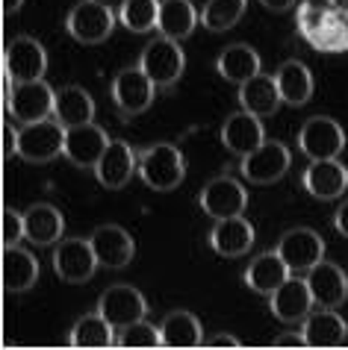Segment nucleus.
I'll use <instances>...</instances> for the list:
<instances>
[{"label": "nucleus", "instance_id": "nucleus-1", "mask_svg": "<svg viewBox=\"0 0 348 350\" xmlns=\"http://www.w3.org/2000/svg\"><path fill=\"white\" fill-rule=\"evenodd\" d=\"M183 177H186V159H183L180 148L169 142L148 144L139 150V180L153 191H171L177 189Z\"/></svg>", "mask_w": 348, "mask_h": 350}, {"label": "nucleus", "instance_id": "nucleus-2", "mask_svg": "<svg viewBox=\"0 0 348 350\" xmlns=\"http://www.w3.org/2000/svg\"><path fill=\"white\" fill-rule=\"evenodd\" d=\"M15 153L24 162L45 165L65 153V127L56 118H45L36 124H24L15 133Z\"/></svg>", "mask_w": 348, "mask_h": 350}, {"label": "nucleus", "instance_id": "nucleus-3", "mask_svg": "<svg viewBox=\"0 0 348 350\" xmlns=\"http://www.w3.org/2000/svg\"><path fill=\"white\" fill-rule=\"evenodd\" d=\"M53 103H56V89H51L45 80H30V83H15L6 92V112L9 118L18 124H36L45 118H53Z\"/></svg>", "mask_w": 348, "mask_h": 350}, {"label": "nucleus", "instance_id": "nucleus-4", "mask_svg": "<svg viewBox=\"0 0 348 350\" xmlns=\"http://www.w3.org/2000/svg\"><path fill=\"white\" fill-rule=\"evenodd\" d=\"M47 71V51L30 36H15L3 51V77H6V92L12 83H30L45 80Z\"/></svg>", "mask_w": 348, "mask_h": 350}, {"label": "nucleus", "instance_id": "nucleus-5", "mask_svg": "<svg viewBox=\"0 0 348 350\" xmlns=\"http://www.w3.org/2000/svg\"><path fill=\"white\" fill-rule=\"evenodd\" d=\"M115 18L119 12L98 0H80L65 18V30L80 44H103L115 30Z\"/></svg>", "mask_w": 348, "mask_h": 350}, {"label": "nucleus", "instance_id": "nucleus-6", "mask_svg": "<svg viewBox=\"0 0 348 350\" xmlns=\"http://www.w3.org/2000/svg\"><path fill=\"white\" fill-rule=\"evenodd\" d=\"M139 68L153 80L157 89H169L183 77V68H186V53H183L180 42L174 38H153L148 42V47L139 56Z\"/></svg>", "mask_w": 348, "mask_h": 350}, {"label": "nucleus", "instance_id": "nucleus-7", "mask_svg": "<svg viewBox=\"0 0 348 350\" xmlns=\"http://www.w3.org/2000/svg\"><path fill=\"white\" fill-rule=\"evenodd\" d=\"M98 256H95V247L89 239H62L56 241V250H53V271L62 283H71V286H80V283H89L98 271Z\"/></svg>", "mask_w": 348, "mask_h": 350}, {"label": "nucleus", "instance_id": "nucleus-8", "mask_svg": "<svg viewBox=\"0 0 348 350\" xmlns=\"http://www.w3.org/2000/svg\"><path fill=\"white\" fill-rule=\"evenodd\" d=\"M298 150L307 159H336L345 150V130L327 115H313L298 130Z\"/></svg>", "mask_w": 348, "mask_h": 350}, {"label": "nucleus", "instance_id": "nucleus-9", "mask_svg": "<svg viewBox=\"0 0 348 350\" xmlns=\"http://www.w3.org/2000/svg\"><path fill=\"white\" fill-rule=\"evenodd\" d=\"M275 250L293 274H307L325 259V239L310 227H293L280 236Z\"/></svg>", "mask_w": 348, "mask_h": 350}, {"label": "nucleus", "instance_id": "nucleus-10", "mask_svg": "<svg viewBox=\"0 0 348 350\" xmlns=\"http://www.w3.org/2000/svg\"><path fill=\"white\" fill-rule=\"evenodd\" d=\"M153 94H157V85H153V80L139 65L121 68L112 80V100L121 109L124 118L148 112L151 103H153Z\"/></svg>", "mask_w": 348, "mask_h": 350}, {"label": "nucleus", "instance_id": "nucleus-11", "mask_svg": "<svg viewBox=\"0 0 348 350\" xmlns=\"http://www.w3.org/2000/svg\"><path fill=\"white\" fill-rule=\"evenodd\" d=\"M289 165H293V157H289L286 144L266 139L257 150H251L248 157H243L239 171H243V177L248 183H254V186H272V183H277L289 171Z\"/></svg>", "mask_w": 348, "mask_h": 350}, {"label": "nucleus", "instance_id": "nucleus-12", "mask_svg": "<svg viewBox=\"0 0 348 350\" xmlns=\"http://www.w3.org/2000/svg\"><path fill=\"white\" fill-rule=\"evenodd\" d=\"M198 200H201L204 215H210L212 221H221V218L243 215L245 206H248V191H245L243 183L234 180V177H216L201 189Z\"/></svg>", "mask_w": 348, "mask_h": 350}, {"label": "nucleus", "instance_id": "nucleus-13", "mask_svg": "<svg viewBox=\"0 0 348 350\" xmlns=\"http://www.w3.org/2000/svg\"><path fill=\"white\" fill-rule=\"evenodd\" d=\"M110 148V135L103 127H98L95 121L80 124V127H69L65 130V153L74 168H92L101 162V157Z\"/></svg>", "mask_w": 348, "mask_h": 350}, {"label": "nucleus", "instance_id": "nucleus-14", "mask_svg": "<svg viewBox=\"0 0 348 350\" xmlns=\"http://www.w3.org/2000/svg\"><path fill=\"white\" fill-rule=\"evenodd\" d=\"M133 174H139V153H133L124 139H112L101 162L95 165V177L103 189L119 191L133 180Z\"/></svg>", "mask_w": 348, "mask_h": 350}, {"label": "nucleus", "instance_id": "nucleus-15", "mask_svg": "<svg viewBox=\"0 0 348 350\" xmlns=\"http://www.w3.org/2000/svg\"><path fill=\"white\" fill-rule=\"evenodd\" d=\"M98 312L110 321L112 327H127L133 321H142L148 315V300L142 297L139 288L127 283L110 286L98 300Z\"/></svg>", "mask_w": 348, "mask_h": 350}, {"label": "nucleus", "instance_id": "nucleus-16", "mask_svg": "<svg viewBox=\"0 0 348 350\" xmlns=\"http://www.w3.org/2000/svg\"><path fill=\"white\" fill-rule=\"evenodd\" d=\"M92 247H95V256L103 268H112V271H121L127 268L133 256H136V241L124 227L119 224H103L89 236Z\"/></svg>", "mask_w": 348, "mask_h": 350}, {"label": "nucleus", "instance_id": "nucleus-17", "mask_svg": "<svg viewBox=\"0 0 348 350\" xmlns=\"http://www.w3.org/2000/svg\"><path fill=\"white\" fill-rule=\"evenodd\" d=\"M269 306H272V315L284 324H295V321H304L313 312L316 300L313 291L307 286V277H289L284 286H280L275 295H269Z\"/></svg>", "mask_w": 348, "mask_h": 350}, {"label": "nucleus", "instance_id": "nucleus-18", "mask_svg": "<svg viewBox=\"0 0 348 350\" xmlns=\"http://www.w3.org/2000/svg\"><path fill=\"white\" fill-rule=\"evenodd\" d=\"M301 183L316 200H336L348 189V168L340 159H310Z\"/></svg>", "mask_w": 348, "mask_h": 350}, {"label": "nucleus", "instance_id": "nucleus-19", "mask_svg": "<svg viewBox=\"0 0 348 350\" xmlns=\"http://www.w3.org/2000/svg\"><path fill=\"white\" fill-rule=\"evenodd\" d=\"M254 239H257L254 224L243 215H234V218L216 221V227L210 232V247L225 259H236V256H245L254 247Z\"/></svg>", "mask_w": 348, "mask_h": 350}, {"label": "nucleus", "instance_id": "nucleus-20", "mask_svg": "<svg viewBox=\"0 0 348 350\" xmlns=\"http://www.w3.org/2000/svg\"><path fill=\"white\" fill-rule=\"evenodd\" d=\"M266 142V130L260 124V115L239 109L221 124V144L234 153V157H248Z\"/></svg>", "mask_w": 348, "mask_h": 350}, {"label": "nucleus", "instance_id": "nucleus-21", "mask_svg": "<svg viewBox=\"0 0 348 350\" xmlns=\"http://www.w3.org/2000/svg\"><path fill=\"white\" fill-rule=\"evenodd\" d=\"M307 286L313 291V300L316 306L322 309H336L345 304L348 297V277L340 265H334V262H319L316 268L307 271Z\"/></svg>", "mask_w": 348, "mask_h": 350}, {"label": "nucleus", "instance_id": "nucleus-22", "mask_svg": "<svg viewBox=\"0 0 348 350\" xmlns=\"http://www.w3.org/2000/svg\"><path fill=\"white\" fill-rule=\"evenodd\" d=\"M301 333L307 338V347H340L348 338V324L336 309H313L304 318Z\"/></svg>", "mask_w": 348, "mask_h": 350}, {"label": "nucleus", "instance_id": "nucleus-23", "mask_svg": "<svg viewBox=\"0 0 348 350\" xmlns=\"http://www.w3.org/2000/svg\"><path fill=\"white\" fill-rule=\"evenodd\" d=\"M24 227H27V241L36 247H51L62 241L65 232V218L53 203H33L24 212Z\"/></svg>", "mask_w": 348, "mask_h": 350}, {"label": "nucleus", "instance_id": "nucleus-24", "mask_svg": "<svg viewBox=\"0 0 348 350\" xmlns=\"http://www.w3.org/2000/svg\"><path fill=\"white\" fill-rule=\"evenodd\" d=\"M293 277V271L286 268V262L280 259L277 250H269V254H260L257 259H251V265L245 268V286L257 295H275V291Z\"/></svg>", "mask_w": 348, "mask_h": 350}, {"label": "nucleus", "instance_id": "nucleus-25", "mask_svg": "<svg viewBox=\"0 0 348 350\" xmlns=\"http://www.w3.org/2000/svg\"><path fill=\"white\" fill-rule=\"evenodd\" d=\"M280 103H284V97H280L275 77H269L263 71H260L257 77H251L248 83L239 85V106H243L245 112H254V115H260V118H269V115H275L280 109Z\"/></svg>", "mask_w": 348, "mask_h": 350}, {"label": "nucleus", "instance_id": "nucleus-26", "mask_svg": "<svg viewBox=\"0 0 348 350\" xmlns=\"http://www.w3.org/2000/svg\"><path fill=\"white\" fill-rule=\"evenodd\" d=\"M260 68H263V62H260V53L251 44H227L216 59L219 77L234 85L248 83L251 77L260 74Z\"/></svg>", "mask_w": 348, "mask_h": 350}, {"label": "nucleus", "instance_id": "nucleus-27", "mask_svg": "<svg viewBox=\"0 0 348 350\" xmlns=\"http://www.w3.org/2000/svg\"><path fill=\"white\" fill-rule=\"evenodd\" d=\"M38 280V259L24 247H3V288L9 295H24Z\"/></svg>", "mask_w": 348, "mask_h": 350}, {"label": "nucleus", "instance_id": "nucleus-28", "mask_svg": "<svg viewBox=\"0 0 348 350\" xmlns=\"http://www.w3.org/2000/svg\"><path fill=\"white\" fill-rule=\"evenodd\" d=\"M53 118L60 121L65 130L95 121V100H92V94L86 89H80V85H62V89H56Z\"/></svg>", "mask_w": 348, "mask_h": 350}, {"label": "nucleus", "instance_id": "nucleus-29", "mask_svg": "<svg viewBox=\"0 0 348 350\" xmlns=\"http://www.w3.org/2000/svg\"><path fill=\"white\" fill-rule=\"evenodd\" d=\"M198 24H201V12L189 0H160V21H157L160 36L183 42V38L195 33Z\"/></svg>", "mask_w": 348, "mask_h": 350}, {"label": "nucleus", "instance_id": "nucleus-30", "mask_svg": "<svg viewBox=\"0 0 348 350\" xmlns=\"http://www.w3.org/2000/svg\"><path fill=\"white\" fill-rule=\"evenodd\" d=\"M275 83L286 106H304L313 97V74L298 59H286L275 71Z\"/></svg>", "mask_w": 348, "mask_h": 350}, {"label": "nucleus", "instance_id": "nucleus-31", "mask_svg": "<svg viewBox=\"0 0 348 350\" xmlns=\"http://www.w3.org/2000/svg\"><path fill=\"white\" fill-rule=\"evenodd\" d=\"M160 336H162V347H201L204 345L201 321L192 312H186V309H174V312L162 318Z\"/></svg>", "mask_w": 348, "mask_h": 350}, {"label": "nucleus", "instance_id": "nucleus-32", "mask_svg": "<svg viewBox=\"0 0 348 350\" xmlns=\"http://www.w3.org/2000/svg\"><path fill=\"white\" fill-rule=\"evenodd\" d=\"M119 327H112L101 312H89L77 318L69 333V347H115Z\"/></svg>", "mask_w": 348, "mask_h": 350}, {"label": "nucleus", "instance_id": "nucleus-33", "mask_svg": "<svg viewBox=\"0 0 348 350\" xmlns=\"http://www.w3.org/2000/svg\"><path fill=\"white\" fill-rule=\"evenodd\" d=\"M245 9H248V0H204L201 24L210 33H227L230 27L239 24Z\"/></svg>", "mask_w": 348, "mask_h": 350}, {"label": "nucleus", "instance_id": "nucleus-34", "mask_svg": "<svg viewBox=\"0 0 348 350\" xmlns=\"http://www.w3.org/2000/svg\"><path fill=\"white\" fill-rule=\"evenodd\" d=\"M119 21L130 33H151L160 21V0H124L119 9Z\"/></svg>", "mask_w": 348, "mask_h": 350}, {"label": "nucleus", "instance_id": "nucleus-35", "mask_svg": "<svg viewBox=\"0 0 348 350\" xmlns=\"http://www.w3.org/2000/svg\"><path fill=\"white\" fill-rule=\"evenodd\" d=\"M307 42H310L313 51H322V53H343V51H348V33H345V27L340 24V18L336 15H327V21L319 27Z\"/></svg>", "mask_w": 348, "mask_h": 350}, {"label": "nucleus", "instance_id": "nucleus-36", "mask_svg": "<svg viewBox=\"0 0 348 350\" xmlns=\"http://www.w3.org/2000/svg\"><path fill=\"white\" fill-rule=\"evenodd\" d=\"M115 347H162L160 327L148 324V321H133L127 327H119L115 336Z\"/></svg>", "mask_w": 348, "mask_h": 350}, {"label": "nucleus", "instance_id": "nucleus-37", "mask_svg": "<svg viewBox=\"0 0 348 350\" xmlns=\"http://www.w3.org/2000/svg\"><path fill=\"white\" fill-rule=\"evenodd\" d=\"M327 15H331V6H327V0H304L301 6H298V30H301L304 38H310L319 27L327 21Z\"/></svg>", "mask_w": 348, "mask_h": 350}, {"label": "nucleus", "instance_id": "nucleus-38", "mask_svg": "<svg viewBox=\"0 0 348 350\" xmlns=\"http://www.w3.org/2000/svg\"><path fill=\"white\" fill-rule=\"evenodd\" d=\"M21 239H27V227H24V215L15 212L12 206L3 209V247H15Z\"/></svg>", "mask_w": 348, "mask_h": 350}, {"label": "nucleus", "instance_id": "nucleus-39", "mask_svg": "<svg viewBox=\"0 0 348 350\" xmlns=\"http://www.w3.org/2000/svg\"><path fill=\"white\" fill-rule=\"evenodd\" d=\"M275 347H307V338H304V333L301 329H293V333H280V336H275V342H272Z\"/></svg>", "mask_w": 348, "mask_h": 350}, {"label": "nucleus", "instance_id": "nucleus-40", "mask_svg": "<svg viewBox=\"0 0 348 350\" xmlns=\"http://www.w3.org/2000/svg\"><path fill=\"white\" fill-rule=\"evenodd\" d=\"M204 347H243V345H239V338L230 336V333H216V336L204 338Z\"/></svg>", "mask_w": 348, "mask_h": 350}, {"label": "nucleus", "instance_id": "nucleus-41", "mask_svg": "<svg viewBox=\"0 0 348 350\" xmlns=\"http://www.w3.org/2000/svg\"><path fill=\"white\" fill-rule=\"evenodd\" d=\"M334 230L340 232L343 239H348V200L340 203V209H336V215H334Z\"/></svg>", "mask_w": 348, "mask_h": 350}, {"label": "nucleus", "instance_id": "nucleus-42", "mask_svg": "<svg viewBox=\"0 0 348 350\" xmlns=\"http://www.w3.org/2000/svg\"><path fill=\"white\" fill-rule=\"evenodd\" d=\"M269 12H286V9H293L295 6V0H260Z\"/></svg>", "mask_w": 348, "mask_h": 350}, {"label": "nucleus", "instance_id": "nucleus-43", "mask_svg": "<svg viewBox=\"0 0 348 350\" xmlns=\"http://www.w3.org/2000/svg\"><path fill=\"white\" fill-rule=\"evenodd\" d=\"M327 6H331V15L348 12V0H327Z\"/></svg>", "mask_w": 348, "mask_h": 350}, {"label": "nucleus", "instance_id": "nucleus-44", "mask_svg": "<svg viewBox=\"0 0 348 350\" xmlns=\"http://www.w3.org/2000/svg\"><path fill=\"white\" fill-rule=\"evenodd\" d=\"M24 6V0H3V15H15Z\"/></svg>", "mask_w": 348, "mask_h": 350}, {"label": "nucleus", "instance_id": "nucleus-45", "mask_svg": "<svg viewBox=\"0 0 348 350\" xmlns=\"http://www.w3.org/2000/svg\"><path fill=\"white\" fill-rule=\"evenodd\" d=\"M98 3H103V6H110V9H115V12H119V9H121V3H124V0H98Z\"/></svg>", "mask_w": 348, "mask_h": 350}, {"label": "nucleus", "instance_id": "nucleus-46", "mask_svg": "<svg viewBox=\"0 0 348 350\" xmlns=\"http://www.w3.org/2000/svg\"><path fill=\"white\" fill-rule=\"evenodd\" d=\"M336 18H340V24L345 27V33H348V12H343V15H336Z\"/></svg>", "mask_w": 348, "mask_h": 350}]
</instances>
